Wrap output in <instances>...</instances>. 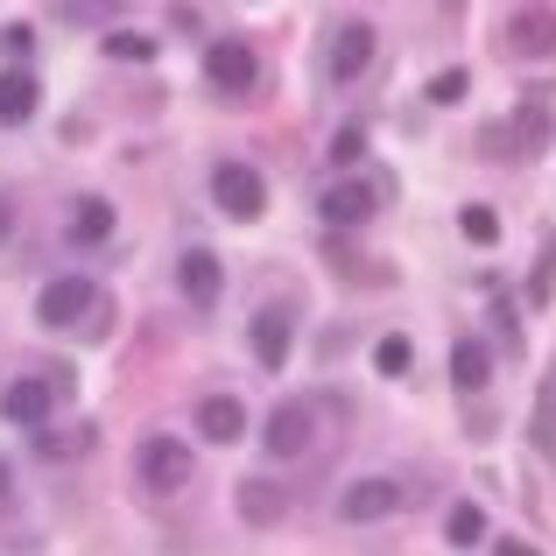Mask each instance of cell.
<instances>
[{
    "instance_id": "6da1fadb",
    "label": "cell",
    "mask_w": 556,
    "mask_h": 556,
    "mask_svg": "<svg viewBox=\"0 0 556 556\" xmlns=\"http://www.w3.org/2000/svg\"><path fill=\"white\" fill-rule=\"evenodd\" d=\"M135 479H141V493H149V501H177L190 479H198V451H190V437L149 430L135 444Z\"/></svg>"
},
{
    "instance_id": "7a4b0ae2",
    "label": "cell",
    "mask_w": 556,
    "mask_h": 556,
    "mask_svg": "<svg viewBox=\"0 0 556 556\" xmlns=\"http://www.w3.org/2000/svg\"><path fill=\"white\" fill-rule=\"evenodd\" d=\"M501 50L515 56V64H549L556 56V8L549 0H521L515 14L501 22Z\"/></svg>"
},
{
    "instance_id": "3957f363",
    "label": "cell",
    "mask_w": 556,
    "mask_h": 556,
    "mask_svg": "<svg viewBox=\"0 0 556 556\" xmlns=\"http://www.w3.org/2000/svg\"><path fill=\"white\" fill-rule=\"evenodd\" d=\"M374 56H380V28L374 22H359V14H345L339 28H331V42H325V71H331V85H359L374 71Z\"/></svg>"
},
{
    "instance_id": "277c9868",
    "label": "cell",
    "mask_w": 556,
    "mask_h": 556,
    "mask_svg": "<svg viewBox=\"0 0 556 556\" xmlns=\"http://www.w3.org/2000/svg\"><path fill=\"white\" fill-rule=\"evenodd\" d=\"M311 444H317V408L311 402H275L268 422H261V451L275 465H296V458H311Z\"/></svg>"
},
{
    "instance_id": "5b68a950",
    "label": "cell",
    "mask_w": 556,
    "mask_h": 556,
    "mask_svg": "<svg viewBox=\"0 0 556 556\" xmlns=\"http://www.w3.org/2000/svg\"><path fill=\"white\" fill-rule=\"evenodd\" d=\"M212 204L232 226H254V218L268 212V177H261L254 163H218L212 169Z\"/></svg>"
},
{
    "instance_id": "8992f818",
    "label": "cell",
    "mask_w": 556,
    "mask_h": 556,
    "mask_svg": "<svg viewBox=\"0 0 556 556\" xmlns=\"http://www.w3.org/2000/svg\"><path fill=\"white\" fill-rule=\"evenodd\" d=\"M402 507H408V486H402V479H388V472L353 479V486L339 493V521H345V529H374V521L402 515Z\"/></svg>"
},
{
    "instance_id": "52a82bcc",
    "label": "cell",
    "mask_w": 556,
    "mask_h": 556,
    "mask_svg": "<svg viewBox=\"0 0 556 556\" xmlns=\"http://www.w3.org/2000/svg\"><path fill=\"white\" fill-rule=\"evenodd\" d=\"M254 78H261V56H254V42L226 36V42H212V50H204V85H212V92L240 99V92H254Z\"/></svg>"
},
{
    "instance_id": "ba28073f",
    "label": "cell",
    "mask_w": 556,
    "mask_h": 556,
    "mask_svg": "<svg viewBox=\"0 0 556 556\" xmlns=\"http://www.w3.org/2000/svg\"><path fill=\"white\" fill-rule=\"evenodd\" d=\"M247 339H254V367L282 374L289 353H296V311H289V303H261L254 325H247Z\"/></svg>"
},
{
    "instance_id": "9c48e42d",
    "label": "cell",
    "mask_w": 556,
    "mask_h": 556,
    "mask_svg": "<svg viewBox=\"0 0 556 556\" xmlns=\"http://www.w3.org/2000/svg\"><path fill=\"white\" fill-rule=\"evenodd\" d=\"M56 380H42V374H22V380H8L0 388V422H14V430H42V422L56 416Z\"/></svg>"
},
{
    "instance_id": "30bf717a",
    "label": "cell",
    "mask_w": 556,
    "mask_h": 556,
    "mask_svg": "<svg viewBox=\"0 0 556 556\" xmlns=\"http://www.w3.org/2000/svg\"><path fill=\"white\" fill-rule=\"evenodd\" d=\"M92 303H99V282H92V275H56V282H42V296H36V325L64 331V325H78Z\"/></svg>"
},
{
    "instance_id": "8fae6325",
    "label": "cell",
    "mask_w": 556,
    "mask_h": 556,
    "mask_svg": "<svg viewBox=\"0 0 556 556\" xmlns=\"http://www.w3.org/2000/svg\"><path fill=\"white\" fill-rule=\"evenodd\" d=\"M317 212H325L331 232H353V226H367V218L380 212V184L374 177H339V184L325 190V204H317Z\"/></svg>"
},
{
    "instance_id": "7c38bea8",
    "label": "cell",
    "mask_w": 556,
    "mask_h": 556,
    "mask_svg": "<svg viewBox=\"0 0 556 556\" xmlns=\"http://www.w3.org/2000/svg\"><path fill=\"white\" fill-rule=\"evenodd\" d=\"M177 289H184L190 311H212V303L226 296V261H218L212 247H184V261H177Z\"/></svg>"
},
{
    "instance_id": "4fadbf2b",
    "label": "cell",
    "mask_w": 556,
    "mask_h": 556,
    "mask_svg": "<svg viewBox=\"0 0 556 556\" xmlns=\"http://www.w3.org/2000/svg\"><path fill=\"white\" fill-rule=\"evenodd\" d=\"M198 437L204 444H240L247 437V402L240 394H198Z\"/></svg>"
},
{
    "instance_id": "5bb4252c",
    "label": "cell",
    "mask_w": 556,
    "mask_h": 556,
    "mask_svg": "<svg viewBox=\"0 0 556 556\" xmlns=\"http://www.w3.org/2000/svg\"><path fill=\"white\" fill-rule=\"evenodd\" d=\"M543 141H549V113L529 106L515 127H486V135H479V149H486V155H535Z\"/></svg>"
},
{
    "instance_id": "9a60e30c",
    "label": "cell",
    "mask_w": 556,
    "mask_h": 556,
    "mask_svg": "<svg viewBox=\"0 0 556 556\" xmlns=\"http://www.w3.org/2000/svg\"><path fill=\"white\" fill-rule=\"evenodd\" d=\"M240 521L247 529H282V515H289V486H275V479H240Z\"/></svg>"
},
{
    "instance_id": "2e32d148",
    "label": "cell",
    "mask_w": 556,
    "mask_h": 556,
    "mask_svg": "<svg viewBox=\"0 0 556 556\" xmlns=\"http://www.w3.org/2000/svg\"><path fill=\"white\" fill-rule=\"evenodd\" d=\"M113 226H121L113 198H99V190L71 198V240H78V247H106V240H113Z\"/></svg>"
},
{
    "instance_id": "e0dca14e",
    "label": "cell",
    "mask_w": 556,
    "mask_h": 556,
    "mask_svg": "<svg viewBox=\"0 0 556 556\" xmlns=\"http://www.w3.org/2000/svg\"><path fill=\"white\" fill-rule=\"evenodd\" d=\"M36 106H42V85H36V71H0V127H28L36 121Z\"/></svg>"
},
{
    "instance_id": "ac0fdd59",
    "label": "cell",
    "mask_w": 556,
    "mask_h": 556,
    "mask_svg": "<svg viewBox=\"0 0 556 556\" xmlns=\"http://www.w3.org/2000/svg\"><path fill=\"white\" fill-rule=\"evenodd\" d=\"M486 380H493V345L486 339H451V388L486 394Z\"/></svg>"
},
{
    "instance_id": "d6986e66",
    "label": "cell",
    "mask_w": 556,
    "mask_h": 556,
    "mask_svg": "<svg viewBox=\"0 0 556 556\" xmlns=\"http://www.w3.org/2000/svg\"><path fill=\"white\" fill-rule=\"evenodd\" d=\"M529 451L543 465H556V374H543L535 388V408H529Z\"/></svg>"
},
{
    "instance_id": "ffe728a7",
    "label": "cell",
    "mask_w": 556,
    "mask_h": 556,
    "mask_svg": "<svg viewBox=\"0 0 556 556\" xmlns=\"http://www.w3.org/2000/svg\"><path fill=\"white\" fill-rule=\"evenodd\" d=\"M444 543H451V549H479V543H486V507L458 501V507L444 515Z\"/></svg>"
},
{
    "instance_id": "44dd1931",
    "label": "cell",
    "mask_w": 556,
    "mask_h": 556,
    "mask_svg": "<svg viewBox=\"0 0 556 556\" xmlns=\"http://www.w3.org/2000/svg\"><path fill=\"white\" fill-rule=\"evenodd\" d=\"M106 56H113V64H149L155 36H141V28H106Z\"/></svg>"
},
{
    "instance_id": "7402d4cb",
    "label": "cell",
    "mask_w": 556,
    "mask_h": 556,
    "mask_svg": "<svg viewBox=\"0 0 556 556\" xmlns=\"http://www.w3.org/2000/svg\"><path fill=\"white\" fill-rule=\"evenodd\" d=\"M458 232L472 247H493V240H501V212H493V204H465V212H458Z\"/></svg>"
},
{
    "instance_id": "603a6c76",
    "label": "cell",
    "mask_w": 556,
    "mask_h": 556,
    "mask_svg": "<svg viewBox=\"0 0 556 556\" xmlns=\"http://www.w3.org/2000/svg\"><path fill=\"white\" fill-rule=\"evenodd\" d=\"M374 367H380V374H388V380H402L408 367H416V345H408V339H402V331H388V339H380V345H374Z\"/></svg>"
},
{
    "instance_id": "cb8c5ba5",
    "label": "cell",
    "mask_w": 556,
    "mask_h": 556,
    "mask_svg": "<svg viewBox=\"0 0 556 556\" xmlns=\"http://www.w3.org/2000/svg\"><path fill=\"white\" fill-rule=\"evenodd\" d=\"M113 14H121V0H64V22H78V28H92V22L113 28Z\"/></svg>"
},
{
    "instance_id": "d4e9b609",
    "label": "cell",
    "mask_w": 556,
    "mask_h": 556,
    "mask_svg": "<svg viewBox=\"0 0 556 556\" xmlns=\"http://www.w3.org/2000/svg\"><path fill=\"white\" fill-rule=\"evenodd\" d=\"M465 92H472V78H465V71H437V78H430V106H458Z\"/></svg>"
},
{
    "instance_id": "484cf974",
    "label": "cell",
    "mask_w": 556,
    "mask_h": 556,
    "mask_svg": "<svg viewBox=\"0 0 556 556\" xmlns=\"http://www.w3.org/2000/svg\"><path fill=\"white\" fill-rule=\"evenodd\" d=\"M359 155H367V135H359V127L331 135V163H359Z\"/></svg>"
},
{
    "instance_id": "4316f807",
    "label": "cell",
    "mask_w": 556,
    "mask_h": 556,
    "mask_svg": "<svg viewBox=\"0 0 556 556\" xmlns=\"http://www.w3.org/2000/svg\"><path fill=\"white\" fill-rule=\"evenodd\" d=\"M493 556H543V549L521 543V535H501V543H493Z\"/></svg>"
},
{
    "instance_id": "83f0119b",
    "label": "cell",
    "mask_w": 556,
    "mask_h": 556,
    "mask_svg": "<svg viewBox=\"0 0 556 556\" xmlns=\"http://www.w3.org/2000/svg\"><path fill=\"white\" fill-rule=\"evenodd\" d=\"M8 493H14V472H8V465H0V507H8Z\"/></svg>"
},
{
    "instance_id": "f1b7e54d",
    "label": "cell",
    "mask_w": 556,
    "mask_h": 556,
    "mask_svg": "<svg viewBox=\"0 0 556 556\" xmlns=\"http://www.w3.org/2000/svg\"><path fill=\"white\" fill-rule=\"evenodd\" d=\"M8 218H14V204H8V198H0V240H8Z\"/></svg>"
}]
</instances>
